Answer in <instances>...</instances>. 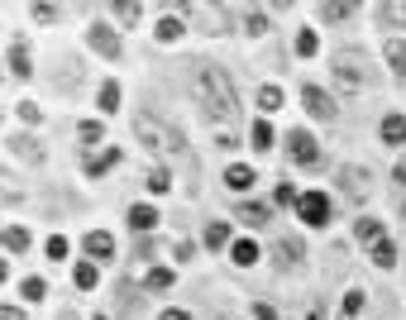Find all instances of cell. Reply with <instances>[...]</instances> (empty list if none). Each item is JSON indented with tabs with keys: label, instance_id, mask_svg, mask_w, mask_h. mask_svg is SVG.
<instances>
[{
	"label": "cell",
	"instance_id": "6da1fadb",
	"mask_svg": "<svg viewBox=\"0 0 406 320\" xmlns=\"http://www.w3.org/2000/svg\"><path fill=\"white\" fill-rule=\"evenodd\" d=\"M196 96H201L205 115L220 124V119H229L234 110H239V96H234V87H229V77L220 72V67H205L201 82H196Z\"/></svg>",
	"mask_w": 406,
	"mask_h": 320
},
{
	"label": "cell",
	"instance_id": "7a4b0ae2",
	"mask_svg": "<svg viewBox=\"0 0 406 320\" xmlns=\"http://www.w3.org/2000/svg\"><path fill=\"white\" fill-rule=\"evenodd\" d=\"M134 134H139L148 148H168V153H182V139H177L172 129H163L153 115H139V119H134Z\"/></svg>",
	"mask_w": 406,
	"mask_h": 320
},
{
	"label": "cell",
	"instance_id": "3957f363",
	"mask_svg": "<svg viewBox=\"0 0 406 320\" xmlns=\"http://www.w3.org/2000/svg\"><path fill=\"white\" fill-rule=\"evenodd\" d=\"M297 215H302V225H311V229L330 225V196H320V192H306L302 201H297Z\"/></svg>",
	"mask_w": 406,
	"mask_h": 320
},
{
	"label": "cell",
	"instance_id": "277c9868",
	"mask_svg": "<svg viewBox=\"0 0 406 320\" xmlns=\"http://www.w3.org/2000/svg\"><path fill=\"white\" fill-rule=\"evenodd\" d=\"M287 153H292L302 168H315V163H320V148H315V139H311L306 129H292V134H287Z\"/></svg>",
	"mask_w": 406,
	"mask_h": 320
},
{
	"label": "cell",
	"instance_id": "5b68a950",
	"mask_svg": "<svg viewBox=\"0 0 406 320\" xmlns=\"http://www.w3.org/2000/svg\"><path fill=\"white\" fill-rule=\"evenodd\" d=\"M87 43H91V48H96V53H101V58H120V53H124V48H120V38H115V29H110V24H91V29H87Z\"/></svg>",
	"mask_w": 406,
	"mask_h": 320
},
{
	"label": "cell",
	"instance_id": "8992f818",
	"mask_svg": "<svg viewBox=\"0 0 406 320\" xmlns=\"http://www.w3.org/2000/svg\"><path fill=\"white\" fill-rule=\"evenodd\" d=\"M302 101H306V110H311V115H320V119H330V115H335V101H330V96H325L315 82L302 91Z\"/></svg>",
	"mask_w": 406,
	"mask_h": 320
},
{
	"label": "cell",
	"instance_id": "52a82bcc",
	"mask_svg": "<svg viewBox=\"0 0 406 320\" xmlns=\"http://www.w3.org/2000/svg\"><path fill=\"white\" fill-rule=\"evenodd\" d=\"M225 187H229V192H249V187H253V168H249V163H234V168L225 172Z\"/></svg>",
	"mask_w": 406,
	"mask_h": 320
},
{
	"label": "cell",
	"instance_id": "ba28073f",
	"mask_svg": "<svg viewBox=\"0 0 406 320\" xmlns=\"http://www.w3.org/2000/svg\"><path fill=\"white\" fill-rule=\"evenodd\" d=\"M229 258H234L239 268H253V263H258V244H253V239H234V244H229Z\"/></svg>",
	"mask_w": 406,
	"mask_h": 320
},
{
	"label": "cell",
	"instance_id": "9c48e42d",
	"mask_svg": "<svg viewBox=\"0 0 406 320\" xmlns=\"http://www.w3.org/2000/svg\"><path fill=\"white\" fill-rule=\"evenodd\" d=\"M87 253H91V258H110V253H115V239H110L105 229H91V234H87Z\"/></svg>",
	"mask_w": 406,
	"mask_h": 320
},
{
	"label": "cell",
	"instance_id": "30bf717a",
	"mask_svg": "<svg viewBox=\"0 0 406 320\" xmlns=\"http://www.w3.org/2000/svg\"><path fill=\"white\" fill-rule=\"evenodd\" d=\"M368 253H373V263H378V268H392V263H397V244H392L387 234H383V239H378Z\"/></svg>",
	"mask_w": 406,
	"mask_h": 320
},
{
	"label": "cell",
	"instance_id": "8fae6325",
	"mask_svg": "<svg viewBox=\"0 0 406 320\" xmlns=\"http://www.w3.org/2000/svg\"><path fill=\"white\" fill-rule=\"evenodd\" d=\"M24 249H29V229L24 225H10L5 229V253H24Z\"/></svg>",
	"mask_w": 406,
	"mask_h": 320
},
{
	"label": "cell",
	"instance_id": "7c38bea8",
	"mask_svg": "<svg viewBox=\"0 0 406 320\" xmlns=\"http://www.w3.org/2000/svg\"><path fill=\"white\" fill-rule=\"evenodd\" d=\"M383 139H387V144H406V119L402 115H387V119H383Z\"/></svg>",
	"mask_w": 406,
	"mask_h": 320
},
{
	"label": "cell",
	"instance_id": "4fadbf2b",
	"mask_svg": "<svg viewBox=\"0 0 406 320\" xmlns=\"http://www.w3.org/2000/svg\"><path fill=\"white\" fill-rule=\"evenodd\" d=\"M120 158H124V153H120V148H105L101 158H91V168H87V172H91V177H105V172H110V168H115V163H120Z\"/></svg>",
	"mask_w": 406,
	"mask_h": 320
},
{
	"label": "cell",
	"instance_id": "5bb4252c",
	"mask_svg": "<svg viewBox=\"0 0 406 320\" xmlns=\"http://www.w3.org/2000/svg\"><path fill=\"white\" fill-rule=\"evenodd\" d=\"M129 225L144 234V229H153V225H158V211H153V206H134V211H129Z\"/></svg>",
	"mask_w": 406,
	"mask_h": 320
},
{
	"label": "cell",
	"instance_id": "9a60e30c",
	"mask_svg": "<svg viewBox=\"0 0 406 320\" xmlns=\"http://www.w3.org/2000/svg\"><path fill=\"white\" fill-rule=\"evenodd\" d=\"M10 67H14V77H29L34 67H29V48L14 38V48H10Z\"/></svg>",
	"mask_w": 406,
	"mask_h": 320
},
{
	"label": "cell",
	"instance_id": "2e32d148",
	"mask_svg": "<svg viewBox=\"0 0 406 320\" xmlns=\"http://www.w3.org/2000/svg\"><path fill=\"white\" fill-rule=\"evenodd\" d=\"M354 234H359V239H363V244L373 249V244L383 239V225H378V220H359V225H354Z\"/></svg>",
	"mask_w": 406,
	"mask_h": 320
},
{
	"label": "cell",
	"instance_id": "e0dca14e",
	"mask_svg": "<svg viewBox=\"0 0 406 320\" xmlns=\"http://www.w3.org/2000/svg\"><path fill=\"white\" fill-rule=\"evenodd\" d=\"M19 297H24V301H43V297H48L43 277H24V282H19Z\"/></svg>",
	"mask_w": 406,
	"mask_h": 320
},
{
	"label": "cell",
	"instance_id": "ac0fdd59",
	"mask_svg": "<svg viewBox=\"0 0 406 320\" xmlns=\"http://www.w3.org/2000/svg\"><path fill=\"white\" fill-rule=\"evenodd\" d=\"M239 220L258 229V225H268V206H253V201H249V206H239Z\"/></svg>",
	"mask_w": 406,
	"mask_h": 320
},
{
	"label": "cell",
	"instance_id": "d6986e66",
	"mask_svg": "<svg viewBox=\"0 0 406 320\" xmlns=\"http://www.w3.org/2000/svg\"><path fill=\"white\" fill-rule=\"evenodd\" d=\"M158 38H163V43H172V38H182V19H177V14H168V19H158Z\"/></svg>",
	"mask_w": 406,
	"mask_h": 320
},
{
	"label": "cell",
	"instance_id": "ffe728a7",
	"mask_svg": "<svg viewBox=\"0 0 406 320\" xmlns=\"http://www.w3.org/2000/svg\"><path fill=\"white\" fill-rule=\"evenodd\" d=\"M258 110H282V87H263L258 91Z\"/></svg>",
	"mask_w": 406,
	"mask_h": 320
},
{
	"label": "cell",
	"instance_id": "44dd1931",
	"mask_svg": "<svg viewBox=\"0 0 406 320\" xmlns=\"http://www.w3.org/2000/svg\"><path fill=\"white\" fill-rule=\"evenodd\" d=\"M387 62H392L397 72H406V43L402 38H387Z\"/></svg>",
	"mask_w": 406,
	"mask_h": 320
},
{
	"label": "cell",
	"instance_id": "7402d4cb",
	"mask_svg": "<svg viewBox=\"0 0 406 320\" xmlns=\"http://www.w3.org/2000/svg\"><path fill=\"white\" fill-rule=\"evenodd\" d=\"M205 244H210V249H225V244H229V225H220V220H215V225L205 229Z\"/></svg>",
	"mask_w": 406,
	"mask_h": 320
},
{
	"label": "cell",
	"instance_id": "603a6c76",
	"mask_svg": "<svg viewBox=\"0 0 406 320\" xmlns=\"http://www.w3.org/2000/svg\"><path fill=\"white\" fill-rule=\"evenodd\" d=\"M72 277H77V287H82V292H91V287H96V263H77V273H72Z\"/></svg>",
	"mask_w": 406,
	"mask_h": 320
},
{
	"label": "cell",
	"instance_id": "cb8c5ba5",
	"mask_svg": "<svg viewBox=\"0 0 406 320\" xmlns=\"http://www.w3.org/2000/svg\"><path fill=\"white\" fill-rule=\"evenodd\" d=\"M101 110H105V115L120 110V87H115V82H105V87H101Z\"/></svg>",
	"mask_w": 406,
	"mask_h": 320
},
{
	"label": "cell",
	"instance_id": "d4e9b609",
	"mask_svg": "<svg viewBox=\"0 0 406 320\" xmlns=\"http://www.w3.org/2000/svg\"><path fill=\"white\" fill-rule=\"evenodd\" d=\"M315 48H320V38H315V29H302V34H297V53H302V58H311Z\"/></svg>",
	"mask_w": 406,
	"mask_h": 320
},
{
	"label": "cell",
	"instance_id": "484cf974",
	"mask_svg": "<svg viewBox=\"0 0 406 320\" xmlns=\"http://www.w3.org/2000/svg\"><path fill=\"white\" fill-rule=\"evenodd\" d=\"M253 148H273V124H268V119L253 124Z\"/></svg>",
	"mask_w": 406,
	"mask_h": 320
},
{
	"label": "cell",
	"instance_id": "4316f807",
	"mask_svg": "<svg viewBox=\"0 0 406 320\" xmlns=\"http://www.w3.org/2000/svg\"><path fill=\"white\" fill-rule=\"evenodd\" d=\"M244 24H249V34H268V14H263V10H249Z\"/></svg>",
	"mask_w": 406,
	"mask_h": 320
},
{
	"label": "cell",
	"instance_id": "83f0119b",
	"mask_svg": "<svg viewBox=\"0 0 406 320\" xmlns=\"http://www.w3.org/2000/svg\"><path fill=\"white\" fill-rule=\"evenodd\" d=\"M168 187H172L168 168H153V172H148V192H168Z\"/></svg>",
	"mask_w": 406,
	"mask_h": 320
},
{
	"label": "cell",
	"instance_id": "f1b7e54d",
	"mask_svg": "<svg viewBox=\"0 0 406 320\" xmlns=\"http://www.w3.org/2000/svg\"><path fill=\"white\" fill-rule=\"evenodd\" d=\"M148 287H153V292H168V287H172V273H168V268H153V273H148Z\"/></svg>",
	"mask_w": 406,
	"mask_h": 320
},
{
	"label": "cell",
	"instance_id": "f546056e",
	"mask_svg": "<svg viewBox=\"0 0 406 320\" xmlns=\"http://www.w3.org/2000/svg\"><path fill=\"white\" fill-rule=\"evenodd\" d=\"M297 201H302V192L287 187V182H278V206H297Z\"/></svg>",
	"mask_w": 406,
	"mask_h": 320
},
{
	"label": "cell",
	"instance_id": "4dcf8cb0",
	"mask_svg": "<svg viewBox=\"0 0 406 320\" xmlns=\"http://www.w3.org/2000/svg\"><path fill=\"white\" fill-rule=\"evenodd\" d=\"M363 311V292L354 287V292H344V316H359Z\"/></svg>",
	"mask_w": 406,
	"mask_h": 320
},
{
	"label": "cell",
	"instance_id": "1f68e13d",
	"mask_svg": "<svg viewBox=\"0 0 406 320\" xmlns=\"http://www.w3.org/2000/svg\"><path fill=\"white\" fill-rule=\"evenodd\" d=\"M82 144H101V124L96 119H82Z\"/></svg>",
	"mask_w": 406,
	"mask_h": 320
},
{
	"label": "cell",
	"instance_id": "d6a6232c",
	"mask_svg": "<svg viewBox=\"0 0 406 320\" xmlns=\"http://www.w3.org/2000/svg\"><path fill=\"white\" fill-rule=\"evenodd\" d=\"M48 258H67V239L63 234H48Z\"/></svg>",
	"mask_w": 406,
	"mask_h": 320
},
{
	"label": "cell",
	"instance_id": "836d02e7",
	"mask_svg": "<svg viewBox=\"0 0 406 320\" xmlns=\"http://www.w3.org/2000/svg\"><path fill=\"white\" fill-rule=\"evenodd\" d=\"M38 115H43V110L34 106V101H19V119H24V124H38Z\"/></svg>",
	"mask_w": 406,
	"mask_h": 320
},
{
	"label": "cell",
	"instance_id": "e575fe53",
	"mask_svg": "<svg viewBox=\"0 0 406 320\" xmlns=\"http://www.w3.org/2000/svg\"><path fill=\"white\" fill-rule=\"evenodd\" d=\"M320 14H325V19H349V14H354V10H349V5H325V10H320Z\"/></svg>",
	"mask_w": 406,
	"mask_h": 320
},
{
	"label": "cell",
	"instance_id": "d590c367",
	"mask_svg": "<svg viewBox=\"0 0 406 320\" xmlns=\"http://www.w3.org/2000/svg\"><path fill=\"white\" fill-rule=\"evenodd\" d=\"M115 14H120L124 24H134V19H139V5H115Z\"/></svg>",
	"mask_w": 406,
	"mask_h": 320
},
{
	"label": "cell",
	"instance_id": "8d00e7d4",
	"mask_svg": "<svg viewBox=\"0 0 406 320\" xmlns=\"http://www.w3.org/2000/svg\"><path fill=\"white\" fill-rule=\"evenodd\" d=\"M0 320H24V311H19V306H5V311H0Z\"/></svg>",
	"mask_w": 406,
	"mask_h": 320
},
{
	"label": "cell",
	"instance_id": "74e56055",
	"mask_svg": "<svg viewBox=\"0 0 406 320\" xmlns=\"http://www.w3.org/2000/svg\"><path fill=\"white\" fill-rule=\"evenodd\" d=\"M158 320H192V316H187V311H163Z\"/></svg>",
	"mask_w": 406,
	"mask_h": 320
},
{
	"label": "cell",
	"instance_id": "f35d334b",
	"mask_svg": "<svg viewBox=\"0 0 406 320\" xmlns=\"http://www.w3.org/2000/svg\"><path fill=\"white\" fill-rule=\"evenodd\" d=\"M253 316H258V320H278V316H273V306H258Z\"/></svg>",
	"mask_w": 406,
	"mask_h": 320
},
{
	"label": "cell",
	"instance_id": "ab89813d",
	"mask_svg": "<svg viewBox=\"0 0 406 320\" xmlns=\"http://www.w3.org/2000/svg\"><path fill=\"white\" fill-rule=\"evenodd\" d=\"M397 182H406V158H402V163H397Z\"/></svg>",
	"mask_w": 406,
	"mask_h": 320
},
{
	"label": "cell",
	"instance_id": "60d3db41",
	"mask_svg": "<svg viewBox=\"0 0 406 320\" xmlns=\"http://www.w3.org/2000/svg\"><path fill=\"white\" fill-rule=\"evenodd\" d=\"M96 320H105V316H96Z\"/></svg>",
	"mask_w": 406,
	"mask_h": 320
}]
</instances>
